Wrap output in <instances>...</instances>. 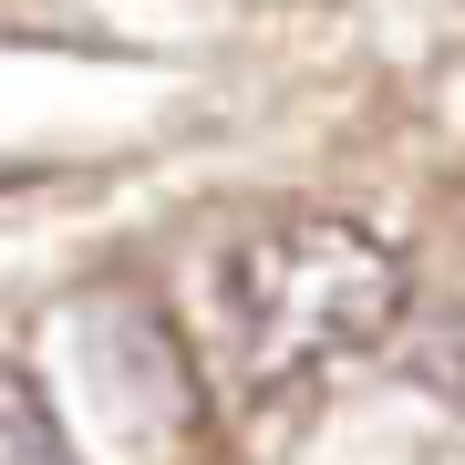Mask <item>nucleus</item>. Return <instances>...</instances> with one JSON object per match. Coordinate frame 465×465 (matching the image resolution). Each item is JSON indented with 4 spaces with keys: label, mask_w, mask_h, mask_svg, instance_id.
<instances>
[{
    "label": "nucleus",
    "mask_w": 465,
    "mask_h": 465,
    "mask_svg": "<svg viewBox=\"0 0 465 465\" xmlns=\"http://www.w3.org/2000/svg\"><path fill=\"white\" fill-rule=\"evenodd\" d=\"M403 269L393 238H372L362 217L331 207H269L217 249L207 269V321H217V362L238 393H290L321 362L382 341L403 321Z\"/></svg>",
    "instance_id": "f257e3e1"
},
{
    "label": "nucleus",
    "mask_w": 465,
    "mask_h": 465,
    "mask_svg": "<svg viewBox=\"0 0 465 465\" xmlns=\"http://www.w3.org/2000/svg\"><path fill=\"white\" fill-rule=\"evenodd\" d=\"M0 465H73V434L52 414V393L0 351Z\"/></svg>",
    "instance_id": "f03ea898"
}]
</instances>
